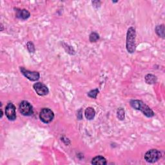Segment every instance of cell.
Returning a JSON list of instances; mask_svg holds the SVG:
<instances>
[{"mask_svg": "<svg viewBox=\"0 0 165 165\" xmlns=\"http://www.w3.org/2000/svg\"><path fill=\"white\" fill-rule=\"evenodd\" d=\"M161 152L156 149H152L145 154V159L148 163H154L161 158Z\"/></svg>", "mask_w": 165, "mask_h": 165, "instance_id": "3", "label": "cell"}, {"mask_svg": "<svg viewBox=\"0 0 165 165\" xmlns=\"http://www.w3.org/2000/svg\"><path fill=\"white\" fill-rule=\"evenodd\" d=\"M92 164H107V162L106 159L102 156H97L92 161Z\"/></svg>", "mask_w": 165, "mask_h": 165, "instance_id": "11", "label": "cell"}, {"mask_svg": "<svg viewBox=\"0 0 165 165\" xmlns=\"http://www.w3.org/2000/svg\"><path fill=\"white\" fill-rule=\"evenodd\" d=\"M34 88L37 94L41 96L47 95L49 92L48 88L44 84L41 83H35L34 84Z\"/></svg>", "mask_w": 165, "mask_h": 165, "instance_id": "8", "label": "cell"}, {"mask_svg": "<svg viewBox=\"0 0 165 165\" xmlns=\"http://www.w3.org/2000/svg\"><path fill=\"white\" fill-rule=\"evenodd\" d=\"M130 105L134 109L141 111L144 115L148 117H152L154 116V113L152 110V109L149 106L144 103L142 101L132 100L130 101Z\"/></svg>", "mask_w": 165, "mask_h": 165, "instance_id": "1", "label": "cell"}, {"mask_svg": "<svg viewBox=\"0 0 165 165\" xmlns=\"http://www.w3.org/2000/svg\"><path fill=\"white\" fill-rule=\"evenodd\" d=\"M17 18L22 19H27L30 17V12L25 9L17 10L16 13Z\"/></svg>", "mask_w": 165, "mask_h": 165, "instance_id": "9", "label": "cell"}, {"mask_svg": "<svg viewBox=\"0 0 165 165\" xmlns=\"http://www.w3.org/2000/svg\"><path fill=\"white\" fill-rule=\"evenodd\" d=\"M21 72L26 77L27 79L32 81H37L38 79H40V74L37 72H31L29 70H27L25 69L24 68L22 67L21 68Z\"/></svg>", "mask_w": 165, "mask_h": 165, "instance_id": "6", "label": "cell"}, {"mask_svg": "<svg viewBox=\"0 0 165 165\" xmlns=\"http://www.w3.org/2000/svg\"><path fill=\"white\" fill-rule=\"evenodd\" d=\"M89 39L91 42H96L99 39V36L98 33L92 32L90 35Z\"/></svg>", "mask_w": 165, "mask_h": 165, "instance_id": "15", "label": "cell"}, {"mask_svg": "<svg viewBox=\"0 0 165 165\" xmlns=\"http://www.w3.org/2000/svg\"><path fill=\"white\" fill-rule=\"evenodd\" d=\"M117 117L119 118V119L120 120L125 119V110L122 108H120L117 110Z\"/></svg>", "mask_w": 165, "mask_h": 165, "instance_id": "14", "label": "cell"}, {"mask_svg": "<svg viewBox=\"0 0 165 165\" xmlns=\"http://www.w3.org/2000/svg\"><path fill=\"white\" fill-rule=\"evenodd\" d=\"M135 28L130 27L128 28L126 36V49L129 53H134L136 49V43H135Z\"/></svg>", "mask_w": 165, "mask_h": 165, "instance_id": "2", "label": "cell"}, {"mask_svg": "<svg viewBox=\"0 0 165 165\" xmlns=\"http://www.w3.org/2000/svg\"><path fill=\"white\" fill-rule=\"evenodd\" d=\"M155 32L157 34L162 38L164 37V25H158L155 28Z\"/></svg>", "mask_w": 165, "mask_h": 165, "instance_id": "13", "label": "cell"}, {"mask_svg": "<svg viewBox=\"0 0 165 165\" xmlns=\"http://www.w3.org/2000/svg\"><path fill=\"white\" fill-rule=\"evenodd\" d=\"M84 115L87 119L92 120L96 116V112L95 110L92 107H88L84 112Z\"/></svg>", "mask_w": 165, "mask_h": 165, "instance_id": "10", "label": "cell"}, {"mask_svg": "<svg viewBox=\"0 0 165 165\" xmlns=\"http://www.w3.org/2000/svg\"><path fill=\"white\" fill-rule=\"evenodd\" d=\"M145 81L148 84H154L157 81V78L156 76L152 74H148L145 76Z\"/></svg>", "mask_w": 165, "mask_h": 165, "instance_id": "12", "label": "cell"}, {"mask_svg": "<svg viewBox=\"0 0 165 165\" xmlns=\"http://www.w3.org/2000/svg\"><path fill=\"white\" fill-rule=\"evenodd\" d=\"M27 46V49L29 50V52H34V51H35L34 45V44L32 43V42H28Z\"/></svg>", "mask_w": 165, "mask_h": 165, "instance_id": "17", "label": "cell"}, {"mask_svg": "<svg viewBox=\"0 0 165 165\" xmlns=\"http://www.w3.org/2000/svg\"><path fill=\"white\" fill-rule=\"evenodd\" d=\"M98 92H99L98 89L93 90H91V91H90L88 93V96H89L90 98L96 99V97H97V95H98Z\"/></svg>", "mask_w": 165, "mask_h": 165, "instance_id": "16", "label": "cell"}, {"mask_svg": "<svg viewBox=\"0 0 165 165\" xmlns=\"http://www.w3.org/2000/svg\"><path fill=\"white\" fill-rule=\"evenodd\" d=\"M54 117V112L49 108L42 109L40 113V118L41 121L44 123H49L51 122Z\"/></svg>", "mask_w": 165, "mask_h": 165, "instance_id": "4", "label": "cell"}, {"mask_svg": "<svg viewBox=\"0 0 165 165\" xmlns=\"http://www.w3.org/2000/svg\"><path fill=\"white\" fill-rule=\"evenodd\" d=\"M19 112L25 116L32 115L33 109L32 105L28 101H23L19 105Z\"/></svg>", "mask_w": 165, "mask_h": 165, "instance_id": "5", "label": "cell"}, {"mask_svg": "<svg viewBox=\"0 0 165 165\" xmlns=\"http://www.w3.org/2000/svg\"><path fill=\"white\" fill-rule=\"evenodd\" d=\"M5 115L10 121H14L16 118V107L12 103H8L5 108Z\"/></svg>", "mask_w": 165, "mask_h": 165, "instance_id": "7", "label": "cell"}]
</instances>
